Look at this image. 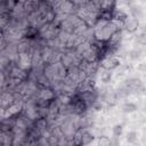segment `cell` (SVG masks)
Masks as SVG:
<instances>
[{"mask_svg":"<svg viewBox=\"0 0 146 146\" xmlns=\"http://www.w3.org/2000/svg\"><path fill=\"white\" fill-rule=\"evenodd\" d=\"M120 65V59L115 58V57H105V58H102L100 60V66L104 68V70H107V71H112L114 68H116L117 66Z\"/></svg>","mask_w":146,"mask_h":146,"instance_id":"obj_1","label":"cell"},{"mask_svg":"<svg viewBox=\"0 0 146 146\" xmlns=\"http://www.w3.org/2000/svg\"><path fill=\"white\" fill-rule=\"evenodd\" d=\"M39 97H40L41 99H44V100H48V102H52V100L55 99V92H54V90H51L50 88L42 87V89L40 90Z\"/></svg>","mask_w":146,"mask_h":146,"instance_id":"obj_2","label":"cell"},{"mask_svg":"<svg viewBox=\"0 0 146 146\" xmlns=\"http://www.w3.org/2000/svg\"><path fill=\"white\" fill-rule=\"evenodd\" d=\"M7 115L8 116H16L21 111H22V104L18 103H11L7 107Z\"/></svg>","mask_w":146,"mask_h":146,"instance_id":"obj_3","label":"cell"},{"mask_svg":"<svg viewBox=\"0 0 146 146\" xmlns=\"http://www.w3.org/2000/svg\"><path fill=\"white\" fill-rule=\"evenodd\" d=\"M128 32H135L138 29V21L137 18H127L123 26Z\"/></svg>","mask_w":146,"mask_h":146,"instance_id":"obj_4","label":"cell"},{"mask_svg":"<svg viewBox=\"0 0 146 146\" xmlns=\"http://www.w3.org/2000/svg\"><path fill=\"white\" fill-rule=\"evenodd\" d=\"M121 31L119 30V31H116V32H114L111 36H110V39L106 41L107 42V44L110 46V47H115V46H117L119 44V42H120V40H121Z\"/></svg>","mask_w":146,"mask_h":146,"instance_id":"obj_5","label":"cell"},{"mask_svg":"<svg viewBox=\"0 0 146 146\" xmlns=\"http://www.w3.org/2000/svg\"><path fill=\"white\" fill-rule=\"evenodd\" d=\"M81 139H82V145H88V144H90V143L95 139V137H94L90 132L83 131L82 135H81Z\"/></svg>","mask_w":146,"mask_h":146,"instance_id":"obj_6","label":"cell"},{"mask_svg":"<svg viewBox=\"0 0 146 146\" xmlns=\"http://www.w3.org/2000/svg\"><path fill=\"white\" fill-rule=\"evenodd\" d=\"M122 110H123L124 113H131V112H135L137 110V106L133 103H127V104L123 105Z\"/></svg>","mask_w":146,"mask_h":146,"instance_id":"obj_7","label":"cell"},{"mask_svg":"<svg viewBox=\"0 0 146 146\" xmlns=\"http://www.w3.org/2000/svg\"><path fill=\"white\" fill-rule=\"evenodd\" d=\"M99 76H100L102 82H104V83H107V82L111 81V73H110V71H107V70H104V71L100 73Z\"/></svg>","mask_w":146,"mask_h":146,"instance_id":"obj_8","label":"cell"},{"mask_svg":"<svg viewBox=\"0 0 146 146\" xmlns=\"http://www.w3.org/2000/svg\"><path fill=\"white\" fill-rule=\"evenodd\" d=\"M140 80L139 79H130L129 81H128V86L129 87H131V88H133V89H137L138 87H140Z\"/></svg>","mask_w":146,"mask_h":146,"instance_id":"obj_9","label":"cell"},{"mask_svg":"<svg viewBox=\"0 0 146 146\" xmlns=\"http://www.w3.org/2000/svg\"><path fill=\"white\" fill-rule=\"evenodd\" d=\"M121 133H122V125L121 124H115L113 127V136L115 138H117V137L121 136Z\"/></svg>","mask_w":146,"mask_h":146,"instance_id":"obj_10","label":"cell"},{"mask_svg":"<svg viewBox=\"0 0 146 146\" xmlns=\"http://www.w3.org/2000/svg\"><path fill=\"white\" fill-rule=\"evenodd\" d=\"M127 140L128 143H136L137 141V133L135 131H131L127 135Z\"/></svg>","mask_w":146,"mask_h":146,"instance_id":"obj_11","label":"cell"},{"mask_svg":"<svg viewBox=\"0 0 146 146\" xmlns=\"http://www.w3.org/2000/svg\"><path fill=\"white\" fill-rule=\"evenodd\" d=\"M111 141H110V139L107 138V137H105V136H103V137H100L99 139H98V144L99 145H108Z\"/></svg>","mask_w":146,"mask_h":146,"instance_id":"obj_12","label":"cell"},{"mask_svg":"<svg viewBox=\"0 0 146 146\" xmlns=\"http://www.w3.org/2000/svg\"><path fill=\"white\" fill-rule=\"evenodd\" d=\"M139 42L141 44H146V33H144V34H141L139 36Z\"/></svg>","mask_w":146,"mask_h":146,"instance_id":"obj_13","label":"cell"}]
</instances>
